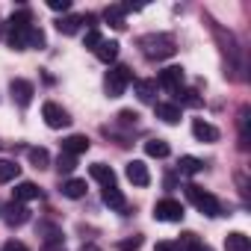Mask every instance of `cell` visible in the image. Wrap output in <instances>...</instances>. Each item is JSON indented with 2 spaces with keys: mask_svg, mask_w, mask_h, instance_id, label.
I'll use <instances>...</instances> for the list:
<instances>
[{
  "mask_svg": "<svg viewBox=\"0 0 251 251\" xmlns=\"http://www.w3.org/2000/svg\"><path fill=\"white\" fill-rule=\"evenodd\" d=\"M192 136L198 142H219V130L213 127L210 121H204V118H195L192 121Z\"/></svg>",
  "mask_w": 251,
  "mask_h": 251,
  "instance_id": "cell-13",
  "label": "cell"
},
{
  "mask_svg": "<svg viewBox=\"0 0 251 251\" xmlns=\"http://www.w3.org/2000/svg\"><path fill=\"white\" fill-rule=\"evenodd\" d=\"M118 124H124V127H136V124H139V115H136L133 109H121V112H118Z\"/></svg>",
  "mask_w": 251,
  "mask_h": 251,
  "instance_id": "cell-31",
  "label": "cell"
},
{
  "mask_svg": "<svg viewBox=\"0 0 251 251\" xmlns=\"http://www.w3.org/2000/svg\"><path fill=\"white\" fill-rule=\"evenodd\" d=\"M177 245H180V251H213L210 245H204L192 230H186V233H180V239H177Z\"/></svg>",
  "mask_w": 251,
  "mask_h": 251,
  "instance_id": "cell-21",
  "label": "cell"
},
{
  "mask_svg": "<svg viewBox=\"0 0 251 251\" xmlns=\"http://www.w3.org/2000/svg\"><path fill=\"white\" fill-rule=\"evenodd\" d=\"M225 251H251V239L245 233L233 230V233L225 236Z\"/></svg>",
  "mask_w": 251,
  "mask_h": 251,
  "instance_id": "cell-18",
  "label": "cell"
},
{
  "mask_svg": "<svg viewBox=\"0 0 251 251\" xmlns=\"http://www.w3.org/2000/svg\"><path fill=\"white\" fill-rule=\"evenodd\" d=\"M62 195L71 198V201L83 198V195H86V180H80V177H68V180L62 183Z\"/></svg>",
  "mask_w": 251,
  "mask_h": 251,
  "instance_id": "cell-20",
  "label": "cell"
},
{
  "mask_svg": "<svg viewBox=\"0 0 251 251\" xmlns=\"http://www.w3.org/2000/svg\"><path fill=\"white\" fill-rule=\"evenodd\" d=\"M130 80H133V71L127 65H109V71L103 77V89H106L109 98H121L124 89L130 86Z\"/></svg>",
  "mask_w": 251,
  "mask_h": 251,
  "instance_id": "cell-4",
  "label": "cell"
},
{
  "mask_svg": "<svg viewBox=\"0 0 251 251\" xmlns=\"http://www.w3.org/2000/svg\"><path fill=\"white\" fill-rule=\"evenodd\" d=\"M136 45H139L142 56L151 59V62H163V59L175 56V50H177V42H175L172 33H148V36H142Z\"/></svg>",
  "mask_w": 251,
  "mask_h": 251,
  "instance_id": "cell-2",
  "label": "cell"
},
{
  "mask_svg": "<svg viewBox=\"0 0 251 251\" xmlns=\"http://www.w3.org/2000/svg\"><path fill=\"white\" fill-rule=\"evenodd\" d=\"M175 98H177V103H186V106H201V98H198L192 89H177V92H175Z\"/></svg>",
  "mask_w": 251,
  "mask_h": 251,
  "instance_id": "cell-29",
  "label": "cell"
},
{
  "mask_svg": "<svg viewBox=\"0 0 251 251\" xmlns=\"http://www.w3.org/2000/svg\"><path fill=\"white\" fill-rule=\"evenodd\" d=\"M27 154H30V163H33L36 169H48V163H50V154H48L45 148H30Z\"/></svg>",
  "mask_w": 251,
  "mask_h": 251,
  "instance_id": "cell-28",
  "label": "cell"
},
{
  "mask_svg": "<svg viewBox=\"0 0 251 251\" xmlns=\"http://www.w3.org/2000/svg\"><path fill=\"white\" fill-rule=\"evenodd\" d=\"M42 118H45V124L50 130H62V127H68L71 124V115L56 103V100H48L45 106H42Z\"/></svg>",
  "mask_w": 251,
  "mask_h": 251,
  "instance_id": "cell-5",
  "label": "cell"
},
{
  "mask_svg": "<svg viewBox=\"0 0 251 251\" xmlns=\"http://www.w3.org/2000/svg\"><path fill=\"white\" fill-rule=\"evenodd\" d=\"M89 151V136H83V133H74V136H68V139H62V154H68V157H80V154H86Z\"/></svg>",
  "mask_w": 251,
  "mask_h": 251,
  "instance_id": "cell-12",
  "label": "cell"
},
{
  "mask_svg": "<svg viewBox=\"0 0 251 251\" xmlns=\"http://www.w3.org/2000/svg\"><path fill=\"white\" fill-rule=\"evenodd\" d=\"M145 154H148V157H157V160H166V157L172 154V148H169L166 139H148V142H145Z\"/></svg>",
  "mask_w": 251,
  "mask_h": 251,
  "instance_id": "cell-22",
  "label": "cell"
},
{
  "mask_svg": "<svg viewBox=\"0 0 251 251\" xmlns=\"http://www.w3.org/2000/svg\"><path fill=\"white\" fill-rule=\"evenodd\" d=\"M157 86H163V89H169V92H177V89L183 86V68H180V65L163 68L160 77H157Z\"/></svg>",
  "mask_w": 251,
  "mask_h": 251,
  "instance_id": "cell-9",
  "label": "cell"
},
{
  "mask_svg": "<svg viewBox=\"0 0 251 251\" xmlns=\"http://www.w3.org/2000/svg\"><path fill=\"white\" fill-rule=\"evenodd\" d=\"M6 39L15 50H27V48H45V33L33 24V12L30 9H18L12 12L9 24H6Z\"/></svg>",
  "mask_w": 251,
  "mask_h": 251,
  "instance_id": "cell-1",
  "label": "cell"
},
{
  "mask_svg": "<svg viewBox=\"0 0 251 251\" xmlns=\"http://www.w3.org/2000/svg\"><path fill=\"white\" fill-rule=\"evenodd\" d=\"M42 251H65V242H62V233L56 227H48V236L42 242Z\"/></svg>",
  "mask_w": 251,
  "mask_h": 251,
  "instance_id": "cell-23",
  "label": "cell"
},
{
  "mask_svg": "<svg viewBox=\"0 0 251 251\" xmlns=\"http://www.w3.org/2000/svg\"><path fill=\"white\" fill-rule=\"evenodd\" d=\"M154 219L157 222H180L183 219V204L175 198H163L154 204Z\"/></svg>",
  "mask_w": 251,
  "mask_h": 251,
  "instance_id": "cell-6",
  "label": "cell"
},
{
  "mask_svg": "<svg viewBox=\"0 0 251 251\" xmlns=\"http://www.w3.org/2000/svg\"><path fill=\"white\" fill-rule=\"evenodd\" d=\"M177 172H180V175H198V172H204V163H201L198 157H180Z\"/></svg>",
  "mask_w": 251,
  "mask_h": 251,
  "instance_id": "cell-27",
  "label": "cell"
},
{
  "mask_svg": "<svg viewBox=\"0 0 251 251\" xmlns=\"http://www.w3.org/2000/svg\"><path fill=\"white\" fill-rule=\"evenodd\" d=\"M95 56L100 59V62H115V56H118V42H109V39H100V45L95 48Z\"/></svg>",
  "mask_w": 251,
  "mask_h": 251,
  "instance_id": "cell-15",
  "label": "cell"
},
{
  "mask_svg": "<svg viewBox=\"0 0 251 251\" xmlns=\"http://www.w3.org/2000/svg\"><path fill=\"white\" fill-rule=\"evenodd\" d=\"M139 245H142V236H130V239H124L118 248H121V251H136Z\"/></svg>",
  "mask_w": 251,
  "mask_h": 251,
  "instance_id": "cell-33",
  "label": "cell"
},
{
  "mask_svg": "<svg viewBox=\"0 0 251 251\" xmlns=\"http://www.w3.org/2000/svg\"><path fill=\"white\" fill-rule=\"evenodd\" d=\"M157 251H180V245H177V242L163 239V242H157Z\"/></svg>",
  "mask_w": 251,
  "mask_h": 251,
  "instance_id": "cell-36",
  "label": "cell"
},
{
  "mask_svg": "<svg viewBox=\"0 0 251 251\" xmlns=\"http://www.w3.org/2000/svg\"><path fill=\"white\" fill-rule=\"evenodd\" d=\"M33 198H42V189H39L33 180H24V183H18V186H15V195H12V201L24 204V201H33Z\"/></svg>",
  "mask_w": 251,
  "mask_h": 251,
  "instance_id": "cell-14",
  "label": "cell"
},
{
  "mask_svg": "<svg viewBox=\"0 0 251 251\" xmlns=\"http://www.w3.org/2000/svg\"><path fill=\"white\" fill-rule=\"evenodd\" d=\"M124 175H127V180L133 186H148L151 183V172H148V166L142 160H130L127 169H124Z\"/></svg>",
  "mask_w": 251,
  "mask_h": 251,
  "instance_id": "cell-10",
  "label": "cell"
},
{
  "mask_svg": "<svg viewBox=\"0 0 251 251\" xmlns=\"http://www.w3.org/2000/svg\"><path fill=\"white\" fill-rule=\"evenodd\" d=\"M89 175L100 183V186H112L115 183V172L109 169V166H103V163H95V166H89Z\"/></svg>",
  "mask_w": 251,
  "mask_h": 251,
  "instance_id": "cell-17",
  "label": "cell"
},
{
  "mask_svg": "<svg viewBox=\"0 0 251 251\" xmlns=\"http://www.w3.org/2000/svg\"><path fill=\"white\" fill-rule=\"evenodd\" d=\"M0 213H3V222H6L9 227H21V225L30 222V210H27L24 204H18V201H12V204H6V207H0Z\"/></svg>",
  "mask_w": 251,
  "mask_h": 251,
  "instance_id": "cell-8",
  "label": "cell"
},
{
  "mask_svg": "<svg viewBox=\"0 0 251 251\" xmlns=\"http://www.w3.org/2000/svg\"><path fill=\"white\" fill-rule=\"evenodd\" d=\"M80 24H83V21H80V15H65V18H59V21H56V30H59L62 36H74V33L80 30Z\"/></svg>",
  "mask_w": 251,
  "mask_h": 251,
  "instance_id": "cell-25",
  "label": "cell"
},
{
  "mask_svg": "<svg viewBox=\"0 0 251 251\" xmlns=\"http://www.w3.org/2000/svg\"><path fill=\"white\" fill-rule=\"evenodd\" d=\"M74 166H77V160H74V157L59 154V160H56V172H59V175H71V172H74Z\"/></svg>",
  "mask_w": 251,
  "mask_h": 251,
  "instance_id": "cell-30",
  "label": "cell"
},
{
  "mask_svg": "<svg viewBox=\"0 0 251 251\" xmlns=\"http://www.w3.org/2000/svg\"><path fill=\"white\" fill-rule=\"evenodd\" d=\"M103 18H106L109 27H115V30H124V27H127V24H124V6H106Z\"/></svg>",
  "mask_w": 251,
  "mask_h": 251,
  "instance_id": "cell-26",
  "label": "cell"
},
{
  "mask_svg": "<svg viewBox=\"0 0 251 251\" xmlns=\"http://www.w3.org/2000/svg\"><path fill=\"white\" fill-rule=\"evenodd\" d=\"M3 251H30L24 242H18V239H9L6 245H3Z\"/></svg>",
  "mask_w": 251,
  "mask_h": 251,
  "instance_id": "cell-35",
  "label": "cell"
},
{
  "mask_svg": "<svg viewBox=\"0 0 251 251\" xmlns=\"http://www.w3.org/2000/svg\"><path fill=\"white\" fill-rule=\"evenodd\" d=\"M136 95L142 103H154L157 100V80H136Z\"/></svg>",
  "mask_w": 251,
  "mask_h": 251,
  "instance_id": "cell-19",
  "label": "cell"
},
{
  "mask_svg": "<svg viewBox=\"0 0 251 251\" xmlns=\"http://www.w3.org/2000/svg\"><path fill=\"white\" fill-rule=\"evenodd\" d=\"M9 92H12V100L21 106V109H27L30 103H33V95H36V86L30 83V80H24V77H15L12 83H9Z\"/></svg>",
  "mask_w": 251,
  "mask_h": 251,
  "instance_id": "cell-7",
  "label": "cell"
},
{
  "mask_svg": "<svg viewBox=\"0 0 251 251\" xmlns=\"http://www.w3.org/2000/svg\"><path fill=\"white\" fill-rule=\"evenodd\" d=\"M48 9H53V12H68V9H71V0H48Z\"/></svg>",
  "mask_w": 251,
  "mask_h": 251,
  "instance_id": "cell-32",
  "label": "cell"
},
{
  "mask_svg": "<svg viewBox=\"0 0 251 251\" xmlns=\"http://www.w3.org/2000/svg\"><path fill=\"white\" fill-rule=\"evenodd\" d=\"M21 175V166L15 160H0V183H9Z\"/></svg>",
  "mask_w": 251,
  "mask_h": 251,
  "instance_id": "cell-24",
  "label": "cell"
},
{
  "mask_svg": "<svg viewBox=\"0 0 251 251\" xmlns=\"http://www.w3.org/2000/svg\"><path fill=\"white\" fill-rule=\"evenodd\" d=\"M100 198H103V204H106L109 210H115V213H127V198L121 195V189H118L115 183H112V186H103Z\"/></svg>",
  "mask_w": 251,
  "mask_h": 251,
  "instance_id": "cell-11",
  "label": "cell"
},
{
  "mask_svg": "<svg viewBox=\"0 0 251 251\" xmlns=\"http://www.w3.org/2000/svg\"><path fill=\"white\" fill-rule=\"evenodd\" d=\"M98 45H100V33H98V30H89V36H86V48L95 50Z\"/></svg>",
  "mask_w": 251,
  "mask_h": 251,
  "instance_id": "cell-34",
  "label": "cell"
},
{
  "mask_svg": "<svg viewBox=\"0 0 251 251\" xmlns=\"http://www.w3.org/2000/svg\"><path fill=\"white\" fill-rule=\"evenodd\" d=\"M186 198H189L192 207L201 210L204 216H210V219H213V216H222V204H219V198H216L213 192H207V189L189 183V186H186Z\"/></svg>",
  "mask_w": 251,
  "mask_h": 251,
  "instance_id": "cell-3",
  "label": "cell"
},
{
  "mask_svg": "<svg viewBox=\"0 0 251 251\" xmlns=\"http://www.w3.org/2000/svg\"><path fill=\"white\" fill-rule=\"evenodd\" d=\"M154 112H157V118L166 121V124H177V121H180V106H177V103H157Z\"/></svg>",
  "mask_w": 251,
  "mask_h": 251,
  "instance_id": "cell-16",
  "label": "cell"
}]
</instances>
